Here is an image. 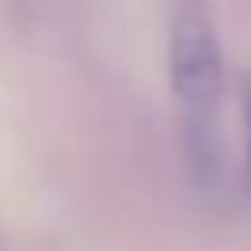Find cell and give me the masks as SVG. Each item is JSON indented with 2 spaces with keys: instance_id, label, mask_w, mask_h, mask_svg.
Segmentation results:
<instances>
[{
  "instance_id": "1",
  "label": "cell",
  "mask_w": 251,
  "mask_h": 251,
  "mask_svg": "<svg viewBox=\"0 0 251 251\" xmlns=\"http://www.w3.org/2000/svg\"><path fill=\"white\" fill-rule=\"evenodd\" d=\"M169 78L184 114L188 149L200 176L220 165V106H224V55L208 8L184 0L169 24Z\"/></svg>"
},
{
  "instance_id": "2",
  "label": "cell",
  "mask_w": 251,
  "mask_h": 251,
  "mask_svg": "<svg viewBox=\"0 0 251 251\" xmlns=\"http://www.w3.org/2000/svg\"><path fill=\"white\" fill-rule=\"evenodd\" d=\"M243 126H247V149H243V173H247V188H251V78L243 82Z\"/></svg>"
}]
</instances>
